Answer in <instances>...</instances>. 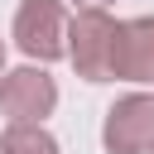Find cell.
<instances>
[{
	"label": "cell",
	"instance_id": "277c9868",
	"mask_svg": "<svg viewBox=\"0 0 154 154\" xmlns=\"http://www.w3.org/2000/svg\"><path fill=\"white\" fill-rule=\"evenodd\" d=\"M53 106H58V87H53L48 72H38V67L5 72V82H0V111L10 120H43Z\"/></svg>",
	"mask_w": 154,
	"mask_h": 154
},
{
	"label": "cell",
	"instance_id": "6da1fadb",
	"mask_svg": "<svg viewBox=\"0 0 154 154\" xmlns=\"http://www.w3.org/2000/svg\"><path fill=\"white\" fill-rule=\"evenodd\" d=\"M116 19L101 5H82L67 24V58L77 77L87 82H111V53H116Z\"/></svg>",
	"mask_w": 154,
	"mask_h": 154
},
{
	"label": "cell",
	"instance_id": "7a4b0ae2",
	"mask_svg": "<svg viewBox=\"0 0 154 154\" xmlns=\"http://www.w3.org/2000/svg\"><path fill=\"white\" fill-rule=\"evenodd\" d=\"M14 43L24 58L53 63L67 53V14L58 0H24L14 14Z\"/></svg>",
	"mask_w": 154,
	"mask_h": 154
},
{
	"label": "cell",
	"instance_id": "ba28073f",
	"mask_svg": "<svg viewBox=\"0 0 154 154\" xmlns=\"http://www.w3.org/2000/svg\"><path fill=\"white\" fill-rule=\"evenodd\" d=\"M0 72H5V43H0Z\"/></svg>",
	"mask_w": 154,
	"mask_h": 154
},
{
	"label": "cell",
	"instance_id": "9c48e42d",
	"mask_svg": "<svg viewBox=\"0 0 154 154\" xmlns=\"http://www.w3.org/2000/svg\"><path fill=\"white\" fill-rule=\"evenodd\" d=\"M149 154H154V144H149Z\"/></svg>",
	"mask_w": 154,
	"mask_h": 154
},
{
	"label": "cell",
	"instance_id": "3957f363",
	"mask_svg": "<svg viewBox=\"0 0 154 154\" xmlns=\"http://www.w3.org/2000/svg\"><path fill=\"white\" fill-rule=\"evenodd\" d=\"M101 140H106L111 154H149V144H154V96H144V91L120 96L106 111Z\"/></svg>",
	"mask_w": 154,
	"mask_h": 154
},
{
	"label": "cell",
	"instance_id": "5b68a950",
	"mask_svg": "<svg viewBox=\"0 0 154 154\" xmlns=\"http://www.w3.org/2000/svg\"><path fill=\"white\" fill-rule=\"evenodd\" d=\"M111 77L125 82H154V19H125L116 29Z\"/></svg>",
	"mask_w": 154,
	"mask_h": 154
},
{
	"label": "cell",
	"instance_id": "8992f818",
	"mask_svg": "<svg viewBox=\"0 0 154 154\" xmlns=\"http://www.w3.org/2000/svg\"><path fill=\"white\" fill-rule=\"evenodd\" d=\"M0 154H58V140L38 120H10V130L0 135Z\"/></svg>",
	"mask_w": 154,
	"mask_h": 154
},
{
	"label": "cell",
	"instance_id": "52a82bcc",
	"mask_svg": "<svg viewBox=\"0 0 154 154\" xmlns=\"http://www.w3.org/2000/svg\"><path fill=\"white\" fill-rule=\"evenodd\" d=\"M77 5H106V0H77Z\"/></svg>",
	"mask_w": 154,
	"mask_h": 154
}]
</instances>
